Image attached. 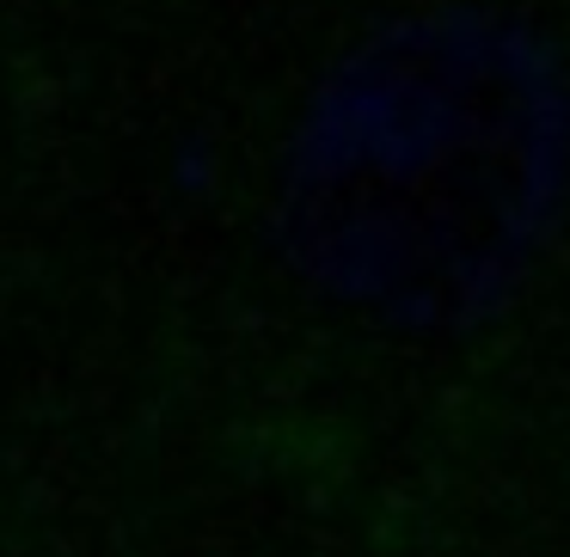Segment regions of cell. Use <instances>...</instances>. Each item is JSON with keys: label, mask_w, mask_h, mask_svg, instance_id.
<instances>
[{"label": "cell", "mask_w": 570, "mask_h": 557, "mask_svg": "<svg viewBox=\"0 0 570 557\" xmlns=\"http://www.w3.org/2000/svg\"><path fill=\"white\" fill-rule=\"evenodd\" d=\"M570 166L564 99L491 31H417L320 105L288 172L313 282L393 325L484 307L533 258Z\"/></svg>", "instance_id": "cell-1"}]
</instances>
